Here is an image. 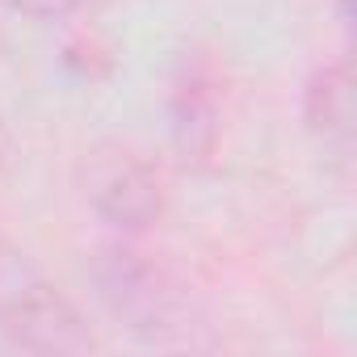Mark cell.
Masks as SVG:
<instances>
[{
	"label": "cell",
	"mask_w": 357,
	"mask_h": 357,
	"mask_svg": "<svg viewBox=\"0 0 357 357\" xmlns=\"http://www.w3.org/2000/svg\"><path fill=\"white\" fill-rule=\"evenodd\" d=\"M0 332L30 353H89L84 315L17 252H0Z\"/></svg>",
	"instance_id": "6da1fadb"
},
{
	"label": "cell",
	"mask_w": 357,
	"mask_h": 357,
	"mask_svg": "<svg viewBox=\"0 0 357 357\" xmlns=\"http://www.w3.org/2000/svg\"><path fill=\"white\" fill-rule=\"evenodd\" d=\"M89 198L101 219H109L114 227H130V231L147 227L160 215V181L130 151H109V155L93 160Z\"/></svg>",
	"instance_id": "7a4b0ae2"
},
{
	"label": "cell",
	"mask_w": 357,
	"mask_h": 357,
	"mask_svg": "<svg viewBox=\"0 0 357 357\" xmlns=\"http://www.w3.org/2000/svg\"><path fill=\"white\" fill-rule=\"evenodd\" d=\"M97 286H101V298L114 307V315L130 319V328H143V332L168 328L172 294L164 290L160 273L147 261H139V252H130V248L101 252V261H97Z\"/></svg>",
	"instance_id": "3957f363"
},
{
	"label": "cell",
	"mask_w": 357,
	"mask_h": 357,
	"mask_svg": "<svg viewBox=\"0 0 357 357\" xmlns=\"http://www.w3.org/2000/svg\"><path fill=\"white\" fill-rule=\"evenodd\" d=\"M307 130L324 143V151L349 160L353 155V130H357V105H353V72L349 63H332L311 76L303 97Z\"/></svg>",
	"instance_id": "277c9868"
},
{
	"label": "cell",
	"mask_w": 357,
	"mask_h": 357,
	"mask_svg": "<svg viewBox=\"0 0 357 357\" xmlns=\"http://www.w3.org/2000/svg\"><path fill=\"white\" fill-rule=\"evenodd\" d=\"M219 122H215V97L202 76H190L172 97V139L185 160H206L215 147Z\"/></svg>",
	"instance_id": "5b68a950"
},
{
	"label": "cell",
	"mask_w": 357,
	"mask_h": 357,
	"mask_svg": "<svg viewBox=\"0 0 357 357\" xmlns=\"http://www.w3.org/2000/svg\"><path fill=\"white\" fill-rule=\"evenodd\" d=\"M0 5L22 13V17H34V22H59L80 5V0H0Z\"/></svg>",
	"instance_id": "8992f818"
}]
</instances>
